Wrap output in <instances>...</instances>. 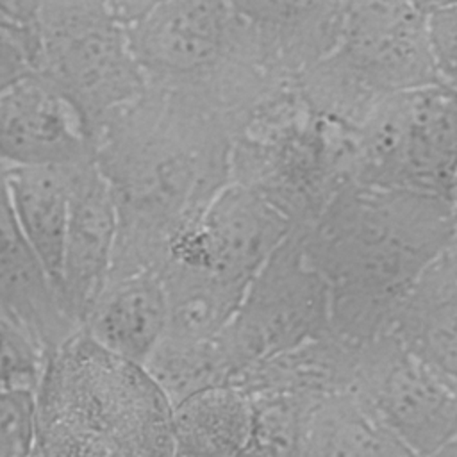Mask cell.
Masks as SVG:
<instances>
[{"mask_svg": "<svg viewBox=\"0 0 457 457\" xmlns=\"http://www.w3.org/2000/svg\"><path fill=\"white\" fill-rule=\"evenodd\" d=\"M248 402L252 421L245 452L252 457H305L309 418L321 400L275 395Z\"/></svg>", "mask_w": 457, "mask_h": 457, "instance_id": "cell-24", "label": "cell"}, {"mask_svg": "<svg viewBox=\"0 0 457 457\" xmlns=\"http://www.w3.org/2000/svg\"><path fill=\"white\" fill-rule=\"evenodd\" d=\"M350 391L416 457L457 439V391L391 334L357 348Z\"/></svg>", "mask_w": 457, "mask_h": 457, "instance_id": "cell-10", "label": "cell"}, {"mask_svg": "<svg viewBox=\"0 0 457 457\" xmlns=\"http://www.w3.org/2000/svg\"><path fill=\"white\" fill-rule=\"evenodd\" d=\"M73 168L5 170V187L14 220L55 291L61 280Z\"/></svg>", "mask_w": 457, "mask_h": 457, "instance_id": "cell-19", "label": "cell"}, {"mask_svg": "<svg viewBox=\"0 0 457 457\" xmlns=\"http://www.w3.org/2000/svg\"><path fill=\"white\" fill-rule=\"evenodd\" d=\"M32 71L77 107L93 136L146 89L123 23L100 0L39 2Z\"/></svg>", "mask_w": 457, "mask_h": 457, "instance_id": "cell-7", "label": "cell"}, {"mask_svg": "<svg viewBox=\"0 0 457 457\" xmlns=\"http://www.w3.org/2000/svg\"><path fill=\"white\" fill-rule=\"evenodd\" d=\"M45 364V352L14 320L0 312V389H36Z\"/></svg>", "mask_w": 457, "mask_h": 457, "instance_id": "cell-25", "label": "cell"}, {"mask_svg": "<svg viewBox=\"0 0 457 457\" xmlns=\"http://www.w3.org/2000/svg\"><path fill=\"white\" fill-rule=\"evenodd\" d=\"M116 230V205L95 161L75 166L57 293L66 316L79 330L107 287Z\"/></svg>", "mask_w": 457, "mask_h": 457, "instance_id": "cell-13", "label": "cell"}, {"mask_svg": "<svg viewBox=\"0 0 457 457\" xmlns=\"http://www.w3.org/2000/svg\"><path fill=\"white\" fill-rule=\"evenodd\" d=\"M5 170L0 162V311L21 325L46 355L79 328L66 316L54 284L14 220Z\"/></svg>", "mask_w": 457, "mask_h": 457, "instance_id": "cell-14", "label": "cell"}, {"mask_svg": "<svg viewBox=\"0 0 457 457\" xmlns=\"http://www.w3.org/2000/svg\"><path fill=\"white\" fill-rule=\"evenodd\" d=\"M236 457H252V455H250L248 452H245V450H243V452H241V453H237Z\"/></svg>", "mask_w": 457, "mask_h": 457, "instance_id": "cell-30", "label": "cell"}, {"mask_svg": "<svg viewBox=\"0 0 457 457\" xmlns=\"http://www.w3.org/2000/svg\"><path fill=\"white\" fill-rule=\"evenodd\" d=\"M450 209H452V218H453L455 230H457V175L453 179V186H452V193H450Z\"/></svg>", "mask_w": 457, "mask_h": 457, "instance_id": "cell-29", "label": "cell"}, {"mask_svg": "<svg viewBox=\"0 0 457 457\" xmlns=\"http://www.w3.org/2000/svg\"><path fill=\"white\" fill-rule=\"evenodd\" d=\"M305 457H416L353 391L321 400L311 412Z\"/></svg>", "mask_w": 457, "mask_h": 457, "instance_id": "cell-22", "label": "cell"}, {"mask_svg": "<svg viewBox=\"0 0 457 457\" xmlns=\"http://www.w3.org/2000/svg\"><path fill=\"white\" fill-rule=\"evenodd\" d=\"M386 334L457 391V239L425 268Z\"/></svg>", "mask_w": 457, "mask_h": 457, "instance_id": "cell-15", "label": "cell"}, {"mask_svg": "<svg viewBox=\"0 0 457 457\" xmlns=\"http://www.w3.org/2000/svg\"><path fill=\"white\" fill-rule=\"evenodd\" d=\"M159 277L168 307L162 337L173 341H205L221 334L246 291L202 264L173 257Z\"/></svg>", "mask_w": 457, "mask_h": 457, "instance_id": "cell-20", "label": "cell"}, {"mask_svg": "<svg viewBox=\"0 0 457 457\" xmlns=\"http://www.w3.org/2000/svg\"><path fill=\"white\" fill-rule=\"evenodd\" d=\"M166 321L159 271H143L111 280L82 330L107 352L143 366L162 339Z\"/></svg>", "mask_w": 457, "mask_h": 457, "instance_id": "cell-17", "label": "cell"}, {"mask_svg": "<svg viewBox=\"0 0 457 457\" xmlns=\"http://www.w3.org/2000/svg\"><path fill=\"white\" fill-rule=\"evenodd\" d=\"M300 230L327 286L330 334L355 348L387 332L409 289L457 239L448 200L355 182Z\"/></svg>", "mask_w": 457, "mask_h": 457, "instance_id": "cell-2", "label": "cell"}, {"mask_svg": "<svg viewBox=\"0 0 457 457\" xmlns=\"http://www.w3.org/2000/svg\"><path fill=\"white\" fill-rule=\"evenodd\" d=\"M171 414L143 366L79 330L45 355L34 457H175Z\"/></svg>", "mask_w": 457, "mask_h": 457, "instance_id": "cell-3", "label": "cell"}, {"mask_svg": "<svg viewBox=\"0 0 457 457\" xmlns=\"http://www.w3.org/2000/svg\"><path fill=\"white\" fill-rule=\"evenodd\" d=\"M357 348L328 334L241 371L232 387L248 400L275 395L323 400L350 391Z\"/></svg>", "mask_w": 457, "mask_h": 457, "instance_id": "cell-18", "label": "cell"}, {"mask_svg": "<svg viewBox=\"0 0 457 457\" xmlns=\"http://www.w3.org/2000/svg\"><path fill=\"white\" fill-rule=\"evenodd\" d=\"M171 407L205 389L230 386L234 368L220 334L205 341L162 337L143 364Z\"/></svg>", "mask_w": 457, "mask_h": 457, "instance_id": "cell-23", "label": "cell"}, {"mask_svg": "<svg viewBox=\"0 0 457 457\" xmlns=\"http://www.w3.org/2000/svg\"><path fill=\"white\" fill-rule=\"evenodd\" d=\"M0 312H2V311H0Z\"/></svg>", "mask_w": 457, "mask_h": 457, "instance_id": "cell-31", "label": "cell"}, {"mask_svg": "<svg viewBox=\"0 0 457 457\" xmlns=\"http://www.w3.org/2000/svg\"><path fill=\"white\" fill-rule=\"evenodd\" d=\"M328 334L327 286L303 250L300 227H295L252 278L220 337L236 378L257 362Z\"/></svg>", "mask_w": 457, "mask_h": 457, "instance_id": "cell-9", "label": "cell"}, {"mask_svg": "<svg viewBox=\"0 0 457 457\" xmlns=\"http://www.w3.org/2000/svg\"><path fill=\"white\" fill-rule=\"evenodd\" d=\"M252 409L232 386L196 393L173 407L175 457H236L246 448Z\"/></svg>", "mask_w": 457, "mask_h": 457, "instance_id": "cell-21", "label": "cell"}, {"mask_svg": "<svg viewBox=\"0 0 457 457\" xmlns=\"http://www.w3.org/2000/svg\"><path fill=\"white\" fill-rule=\"evenodd\" d=\"M230 152L227 114L180 91L146 86L98 127L93 161L118 218L109 282L162 268L175 239L230 182Z\"/></svg>", "mask_w": 457, "mask_h": 457, "instance_id": "cell-1", "label": "cell"}, {"mask_svg": "<svg viewBox=\"0 0 457 457\" xmlns=\"http://www.w3.org/2000/svg\"><path fill=\"white\" fill-rule=\"evenodd\" d=\"M30 71V66L20 46L0 30V91Z\"/></svg>", "mask_w": 457, "mask_h": 457, "instance_id": "cell-28", "label": "cell"}, {"mask_svg": "<svg viewBox=\"0 0 457 457\" xmlns=\"http://www.w3.org/2000/svg\"><path fill=\"white\" fill-rule=\"evenodd\" d=\"M293 228L291 220L261 193L228 182L175 239L168 259L202 264L246 289Z\"/></svg>", "mask_w": 457, "mask_h": 457, "instance_id": "cell-11", "label": "cell"}, {"mask_svg": "<svg viewBox=\"0 0 457 457\" xmlns=\"http://www.w3.org/2000/svg\"><path fill=\"white\" fill-rule=\"evenodd\" d=\"M230 182L248 186L307 227L352 182L353 127L316 111L287 80L230 125Z\"/></svg>", "mask_w": 457, "mask_h": 457, "instance_id": "cell-5", "label": "cell"}, {"mask_svg": "<svg viewBox=\"0 0 457 457\" xmlns=\"http://www.w3.org/2000/svg\"><path fill=\"white\" fill-rule=\"evenodd\" d=\"M36 389H0V457H34Z\"/></svg>", "mask_w": 457, "mask_h": 457, "instance_id": "cell-26", "label": "cell"}, {"mask_svg": "<svg viewBox=\"0 0 457 457\" xmlns=\"http://www.w3.org/2000/svg\"><path fill=\"white\" fill-rule=\"evenodd\" d=\"M352 182L450 202L457 175V91L432 84L380 100L353 129Z\"/></svg>", "mask_w": 457, "mask_h": 457, "instance_id": "cell-8", "label": "cell"}, {"mask_svg": "<svg viewBox=\"0 0 457 457\" xmlns=\"http://www.w3.org/2000/svg\"><path fill=\"white\" fill-rule=\"evenodd\" d=\"M95 159V136L77 107L29 71L0 91V162L7 168H71Z\"/></svg>", "mask_w": 457, "mask_h": 457, "instance_id": "cell-12", "label": "cell"}, {"mask_svg": "<svg viewBox=\"0 0 457 457\" xmlns=\"http://www.w3.org/2000/svg\"><path fill=\"white\" fill-rule=\"evenodd\" d=\"M146 86L202 96L237 120L282 82L237 2H146L127 27Z\"/></svg>", "mask_w": 457, "mask_h": 457, "instance_id": "cell-4", "label": "cell"}, {"mask_svg": "<svg viewBox=\"0 0 457 457\" xmlns=\"http://www.w3.org/2000/svg\"><path fill=\"white\" fill-rule=\"evenodd\" d=\"M427 32L439 82L457 91V2H428Z\"/></svg>", "mask_w": 457, "mask_h": 457, "instance_id": "cell-27", "label": "cell"}, {"mask_svg": "<svg viewBox=\"0 0 457 457\" xmlns=\"http://www.w3.org/2000/svg\"><path fill=\"white\" fill-rule=\"evenodd\" d=\"M427 16L428 2H343L334 48L296 80L305 100L355 129L380 100L441 84Z\"/></svg>", "mask_w": 457, "mask_h": 457, "instance_id": "cell-6", "label": "cell"}, {"mask_svg": "<svg viewBox=\"0 0 457 457\" xmlns=\"http://www.w3.org/2000/svg\"><path fill=\"white\" fill-rule=\"evenodd\" d=\"M253 23L271 71L298 80L336 45L343 2H237Z\"/></svg>", "mask_w": 457, "mask_h": 457, "instance_id": "cell-16", "label": "cell"}]
</instances>
